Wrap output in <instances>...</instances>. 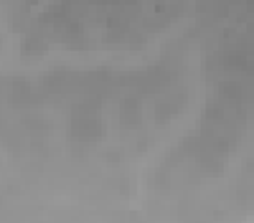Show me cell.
I'll list each match as a JSON object with an SVG mask.
<instances>
[{
  "label": "cell",
  "instance_id": "6da1fadb",
  "mask_svg": "<svg viewBox=\"0 0 254 223\" xmlns=\"http://www.w3.org/2000/svg\"><path fill=\"white\" fill-rule=\"evenodd\" d=\"M74 134L79 137V139H94V137H99V122L94 119V117H79L76 122H74Z\"/></svg>",
  "mask_w": 254,
  "mask_h": 223
}]
</instances>
